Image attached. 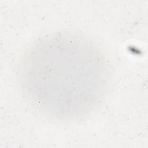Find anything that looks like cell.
I'll use <instances>...</instances> for the list:
<instances>
[{"label": "cell", "mask_w": 148, "mask_h": 148, "mask_svg": "<svg viewBox=\"0 0 148 148\" xmlns=\"http://www.w3.org/2000/svg\"><path fill=\"white\" fill-rule=\"evenodd\" d=\"M25 60L23 79L37 105L61 117L87 112L102 92L103 63L86 42L52 36L39 42Z\"/></svg>", "instance_id": "1"}]
</instances>
